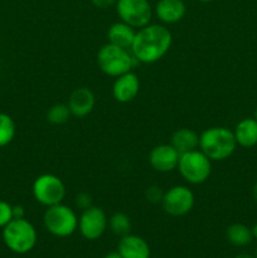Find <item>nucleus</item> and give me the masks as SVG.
<instances>
[{"label":"nucleus","instance_id":"f257e3e1","mask_svg":"<svg viewBox=\"0 0 257 258\" xmlns=\"http://www.w3.org/2000/svg\"><path fill=\"white\" fill-rule=\"evenodd\" d=\"M171 43L173 35L168 28L161 24H148L136 32L130 49L136 60L151 64L169 52Z\"/></svg>","mask_w":257,"mask_h":258},{"label":"nucleus","instance_id":"f03ea898","mask_svg":"<svg viewBox=\"0 0 257 258\" xmlns=\"http://www.w3.org/2000/svg\"><path fill=\"white\" fill-rule=\"evenodd\" d=\"M237 148L233 131L227 127H209L199 135V149L211 161L228 159Z\"/></svg>","mask_w":257,"mask_h":258},{"label":"nucleus","instance_id":"7ed1b4c3","mask_svg":"<svg viewBox=\"0 0 257 258\" xmlns=\"http://www.w3.org/2000/svg\"><path fill=\"white\" fill-rule=\"evenodd\" d=\"M3 241L12 252L24 254L34 248L38 234L29 221L25 218H14L3 228Z\"/></svg>","mask_w":257,"mask_h":258},{"label":"nucleus","instance_id":"20e7f679","mask_svg":"<svg viewBox=\"0 0 257 258\" xmlns=\"http://www.w3.org/2000/svg\"><path fill=\"white\" fill-rule=\"evenodd\" d=\"M134 63L135 58L133 53L128 52V49L111 43L102 45L97 53L98 67L105 75L111 77H118L123 73L130 72L131 68L134 67Z\"/></svg>","mask_w":257,"mask_h":258},{"label":"nucleus","instance_id":"39448f33","mask_svg":"<svg viewBox=\"0 0 257 258\" xmlns=\"http://www.w3.org/2000/svg\"><path fill=\"white\" fill-rule=\"evenodd\" d=\"M43 223L50 234L59 238L72 236L78 228L77 214L62 203L48 207L43 216Z\"/></svg>","mask_w":257,"mask_h":258},{"label":"nucleus","instance_id":"423d86ee","mask_svg":"<svg viewBox=\"0 0 257 258\" xmlns=\"http://www.w3.org/2000/svg\"><path fill=\"white\" fill-rule=\"evenodd\" d=\"M176 169L188 183L197 185L204 183L209 178L212 171V161L197 149L181 154Z\"/></svg>","mask_w":257,"mask_h":258},{"label":"nucleus","instance_id":"0eeeda50","mask_svg":"<svg viewBox=\"0 0 257 258\" xmlns=\"http://www.w3.org/2000/svg\"><path fill=\"white\" fill-rule=\"evenodd\" d=\"M33 196L38 203L48 208L62 203L66 197V185L57 175L43 174L33 183Z\"/></svg>","mask_w":257,"mask_h":258},{"label":"nucleus","instance_id":"6e6552de","mask_svg":"<svg viewBox=\"0 0 257 258\" xmlns=\"http://www.w3.org/2000/svg\"><path fill=\"white\" fill-rule=\"evenodd\" d=\"M115 7L121 22L133 28L140 29L150 24L153 8L149 0H117Z\"/></svg>","mask_w":257,"mask_h":258},{"label":"nucleus","instance_id":"1a4fd4ad","mask_svg":"<svg viewBox=\"0 0 257 258\" xmlns=\"http://www.w3.org/2000/svg\"><path fill=\"white\" fill-rule=\"evenodd\" d=\"M161 206L170 216L183 217L193 209L194 194L188 186L175 185L164 193Z\"/></svg>","mask_w":257,"mask_h":258},{"label":"nucleus","instance_id":"9d476101","mask_svg":"<svg viewBox=\"0 0 257 258\" xmlns=\"http://www.w3.org/2000/svg\"><path fill=\"white\" fill-rule=\"evenodd\" d=\"M108 226V219L103 209L98 207H90L82 211L78 218V229L80 233L88 241H95L102 237Z\"/></svg>","mask_w":257,"mask_h":258},{"label":"nucleus","instance_id":"9b49d317","mask_svg":"<svg viewBox=\"0 0 257 258\" xmlns=\"http://www.w3.org/2000/svg\"><path fill=\"white\" fill-rule=\"evenodd\" d=\"M180 154L171 146V144L158 145L151 150L149 161L154 170L160 173H169L178 168Z\"/></svg>","mask_w":257,"mask_h":258},{"label":"nucleus","instance_id":"f8f14e48","mask_svg":"<svg viewBox=\"0 0 257 258\" xmlns=\"http://www.w3.org/2000/svg\"><path fill=\"white\" fill-rule=\"evenodd\" d=\"M140 91V81L134 72L123 73L116 77L112 86V96L117 102L127 103L131 102Z\"/></svg>","mask_w":257,"mask_h":258},{"label":"nucleus","instance_id":"ddd939ff","mask_svg":"<svg viewBox=\"0 0 257 258\" xmlns=\"http://www.w3.org/2000/svg\"><path fill=\"white\" fill-rule=\"evenodd\" d=\"M95 95L87 87L76 88L68 98V108L76 117H85L95 107Z\"/></svg>","mask_w":257,"mask_h":258},{"label":"nucleus","instance_id":"4468645a","mask_svg":"<svg viewBox=\"0 0 257 258\" xmlns=\"http://www.w3.org/2000/svg\"><path fill=\"white\" fill-rule=\"evenodd\" d=\"M117 252L122 258H150V247L148 242L130 233L121 237Z\"/></svg>","mask_w":257,"mask_h":258},{"label":"nucleus","instance_id":"2eb2a0df","mask_svg":"<svg viewBox=\"0 0 257 258\" xmlns=\"http://www.w3.org/2000/svg\"><path fill=\"white\" fill-rule=\"evenodd\" d=\"M186 12L183 0H159L154 8V13L160 22L174 24L180 22Z\"/></svg>","mask_w":257,"mask_h":258},{"label":"nucleus","instance_id":"dca6fc26","mask_svg":"<svg viewBox=\"0 0 257 258\" xmlns=\"http://www.w3.org/2000/svg\"><path fill=\"white\" fill-rule=\"evenodd\" d=\"M135 34V28H133L131 25L126 24V23L123 22L113 23V24L108 28V43L118 45V47L121 48H125V49H130L131 45H133Z\"/></svg>","mask_w":257,"mask_h":258},{"label":"nucleus","instance_id":"f3484780","mask_svg":"<svg viewBox=\"0 0 257 258\" xmlns=\"http://www.w3.org/2000/svg\"><path fill=\"white\" fill-rule=\"evenodd\" d=\"M233 134L237 145L243 148L257 145V120L249 117L243 118L237 123Z\"/></svg>","mask_w":257,"mask_h":258},{"label":"nucleus","instance_id":"a211bd4d","mask_svg":"<svg viewBox=\"0 0 257 258\" xmlns=\"http://www.w3.org/2000/svg\"><path fill=\"white\" fill-rule=\"evenodd\" d=\"M170 144L181 155L199 148V135L191 128H179L171 136Z\"/></svg>","mask_w":257,"mask_h":258},{"label":"nucleus","instance_id":"6ab92c4d","mask_svg":"<svg viewBox=\"0 0 257 258\" xmlns=\"http://www.w3.org/2000/svg\"><path fill=\"white\" fill-rule=\"evenodd\" d=\"M226 237L229 243L236 247H244L253 239L251 228L242 223H234L229 226L226 231Z\"/></svg>","mask_w":257,"mask_h":258},{"label":"nucleus","instance_id":"aec40b11","mask_svg":"<svg viewBox=\"0 0 257 258\" xmlns=\"http://www.w3.org/2000/svg\"><path fill=\"white\" fill-rule=\"evenodd\" d=\"M15 136V122L8 113L0 112V148L9 145Z\"/></svg>","mask_w":257,"mask_h":258},{"label":"nucleus","instance_id":"412c9836","mask_svg":"<svg viewBox=\"0 0 257 258\" xmlns=\"http://www.w3.org/2000/svg\"><path fill=\"white\" fill-rule=\"evenodd\" d=\"M108 227L116 236L123 237L130 233L131 221L125 213H115L108 219Z\"/></svg>","mask_w":257,"mask_h":258},{"label":"nucleus","instance_id":"4be33fe9","mask_svg":"<svg viewBox=\"0 0 257 258\" xmlns=\"http://www.w3.org/2000/svg\"><path fill=\"white\" fill-rule=\"evenodd\" d=\"M72 115L68 108V105H63V103H57V105L52 106L47 112V120L48 122L53 123V125H62V123L67 122L70 120V116Z\"/></svg>","mask_w":257,"mask_h":258},{"label":"nucleus","instance_id":"5701e85b","mask_svg":"<svg viewBox=\"0 0 257 258\" xmlns=\"http://www.w3.org/2000/svg\"><path fill=\"white\" fill-rule=\"evenodd\" d=\"M14 219L13 207L4 201H0V228H4L8 223Z\"/></svg>","mask_w":257,"mask_h":258},{"label":"nucleus","instance_id":"b1692460","mask_svg":"<svg viewBox=\"0 0 257 258\" xmlns=\"http://www.w3.org/2000/svg\"><path fill=\"white\" fill-rule=\"evenodd\" d=\"M76 206L82 209V211H85V209L92 207V198L88 193H80L76 197Z\"/></svg>","mask_w":257,"mask_h":258},{"label":"nucleus","instance_id":"393cba45","mask_svg":"<svg viewBox=\"0 0 257 258\" xmlns=\"http://www.w3.org/2000/svg\"><path fill=\"white\" fill-rule=\"evenodd\" d=\"M163 196L164 193L160 190V188H158V186H150V188H148V190H146V198H148V201L151 202V203H159V202L161 203Z\"/></svg>","mask_w":257,"mask_h":258},{"label":"nucleus","instance_id":"a878e982","mask_svg":"<svg viewBox=\"0 0 257 258\" xmlns=\"http://www.w3.org/2000/svg\"><path fill=\"white\" fill-rule=\"evenodd\" d=\"M91 2H92V4L95 5L96 8H98V9H107V8L116 5V2H117V0H91Z\"/></svg>","mask_w":257,"mask_h":258},{"label":"nucleus","instance_id":"bb28decb","mask_svg":"<svg viewBox=\"0 0 257 258\" xmlns=\"http://www.w3.org/2000/svg\"><path fill=\"white\" fill-rule=\"evenodd\" d=\"M24 208L22 206L13 207V216H14V218H24Z\"/></svg>","mask_w":257,"mask_h":258},{"label":"nucleus","instance_id":"cd10ccee","mask_svg":"<svg viewBox=\"0 0 257 258\" xmlns=\"http://www.w3.org/2000/svg\"><path fill=\"white\" fill-rule=\"evenodd\" d=\"M105 258H122V256L116 251V252H110V253H107L105 256Z\"/></svg>","mask_w":257,"mask_h":258},{"label":"nucleus","instance_id":"c85d7f7f","mask_svg":"<svg viewBox=\"0 0 257 258\" xmlns=\"http://www.w3.org/2000/svg\"><path fill=\"white\" fill-rule=\"evenodd\" d=\"M251 232H252V237H253V238H256V239H257V223L254 224L253 227H252V228H251Z\"/></svg>","mask_w":257,"mask_h":258},{"label":"nucleus","instance_id":"c756f323","mask_svg":"<svg viewBox=\"0 0 257 258\" xmlns=\"http://www.w3.org/2000/svg\"><path fill=\"white\" fill-rule=\"evenodd\" d=\"M252 193H253V199L256 201V203H257V181H256V184H254L253 191H252Z\"/></svg>","mask_w":257,"mask_h":258},{"label":"nucleus","instance_id":"7c9ffc66","mask_svg":"<svg viewBox=\"0 0 257 258\" xmlns=\"http://www.w3.org/2000/svg\"><path fill=\"white\" fill-rule=\"evenodd\" d=\"M234 258H254V257L249 256V254H247V253H241V254H238V256H236Z\"/></svg>","mask_w":257,"mask_h":258},{"label":"nucleus","instance_id":"2f4dec72","mask_svg":"<svg viewBox=\"0 0 257 258\" xmlns=\"http://www.w3.org/2000/svg\"><path fill=\"white\" fill-rule=\"evenodd\" d=\"M198 2H202V3H211V2H213V0H198Z\"/></svg>","mask_w":257,"mask_h":258},{"label":"nucleus","instance_id":"473e14b6","mask_svg":"<svg viewBox=\"0 0 257 258\" xmlns=\"http://www.w3.org/2000/svg\"><path fill=\"white\" fill-rule=\"evenodd\" d=\"M254 118L257 120V107H256V111H254Z\"/></svg>","mask_w":257,"mask_h":258},{"label":"nucleus","instance_id":"72a5a7b5","mask_svg":"<svg viewBox=\"0 0 257 258\" xmlns=\"http://www.w3.org/2000/svg\"><path fill=\"white\" fill-rule=\"evenodd\" d=\"M256 258H257V247H256Z\"/></svg>","mask_w":257,"mask_h":258}]
</instances>
